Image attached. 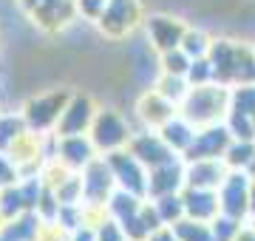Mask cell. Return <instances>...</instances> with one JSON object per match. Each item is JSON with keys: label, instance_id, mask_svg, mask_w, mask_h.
<instances>
[{"label": "cell", "instance_id": "obj_17", "mask_svg": "<svg viewBox=\"0 0 255 241\" xmlns=\"http://www.w3.org/2000/svg\"><path fill=\"white\" fill-rule=\"evenodd\" d=\"M170 230L176 233L179 241H216L210 222H196V219H187V216H184L182 222L170 224Z\"/></svg>", "mask_w": 255, "mask_h": 241}, {"label": "cell", "instance_id": "obj_24", "mask_svg": "<svg viewBox=\"0 0 255 241\" xmlns=\"http://www.w3.org/2000/svg\"><path fill=\"white\" fill-rule=\"evenodd\" d=\"M71 122H68V125H65V128L71 130V133H77V130H80V125H85V122L91 120V105H88V102L82 100V102H77V108H71Z\"/></svg>", "mask_w": 255, "mask_h": 241}, {"label": "cell", "instance_id": "obj_10", "mask_svg": "<svg viewBox=\"0 0 255 241\" xmlns=\"http://www.w3.org/2000/svg\"><path fill=\"white\" fill-rule=\"evenodd\" d=\"M184 202V216L196 222H213L221 213L219 204V190H201V187H184L182 190Z\"/></svg>", "mask_w": 255, "mask_h": 241}, {"label": "cell", "instance_id": "obj_21", "mask_svg": "<svg viewBox=\"0 0 255 241\" xmlns=\"http://www.w3.org/2000/svg\"><path fill=\"white\" fill-rule=\"evenodd\" d=\"M241 224L244 222H238V219H233V216L219 213L213 222H210V227H213V239L216 241H233V236L241 230Z\"/></svg>", "mask_w": 255, "mask_h": 241}, {"label": "cell", "instance_id": "obj_23", "mask_svg": "<svg viewBox=\"0 0 255 241\" xmlns=\"http://www.w3.org/2000/svg\"><path fill=\"white\" fill-rule=\"evenodd\" d=\"M162 63H164V74L187 77V68H190V57L184 54L182 48H173V51H164V54H162Z\"/></svg>", "mask_w": 255, "mask_h": 241}, {"label": "cell", "instance_id": "obj_28", "mask_svg": "<svg viewBox=\"0 0 255 241\" xmlns=\"http://www.w3.org/2000/svg\"><path fill=\"white\" fill-rule=\"evenodd\" d=\"M244 173H247L250 179H255V153H253V159H250V165L244 167Z\"/></svg>", "mask_w": 255, "mask_h": 241}, {"label": "cell", "instance_id": "obj_2", "mask_svg": "<svg viewBox=\"0 0 255 241\" xmlns=\"http://www.w3.org/2000/svg\"><path fill=\"white\" fill-rule=\"evenodd\" d=\"M227 108H230V88L221 83L190 85L184 100L179 102V114L193 128H207V125L224 122Z\"/></svg>", "mask_w": 255, "mask_h": 241}, {"label": "cell", "instance_id": "obj_22", "mask_svg": "<svg viewBox=\"0 0 255 241\" xmlns=\"http://www.w3.org/2000/svg\"><path fill=\"white\" fill-rule=\"evenodd\" d=\"M187 83H190V85L216 83V80H213V65H210V57H196V60H190V68H187Z\"/></svg>", "mask_w": 255, "mask_h": 241}, {"label": "cell", "instance_id": "obj_12", "mask_svg": "<svg viewBox=\"0 0 255 241\" xmlns=\"http://www.w3.org/2000/svg\"><path fill=\"white\" fill-rule=\"evenodd\" d=\"M94 142L102 150L114 153V150H122L130 142V133H128V128L122 125L117 114H102L100 120L94 122Z\"/></svg>", "mask_w": 255, "mask_h": 241}, {"label": "cell", "instance_id": "obj_15", "mask_svg": "<svg viewBox=\"0 0 255 241\" xmlns=\"http://www.w3.org/2000/svg\"><path fill=\"white\" fill-rule=\"evenodd\" d=\"M159 136H162V139L167 142V148L173 150V153L184 156V150L190 148L193 136H196V128H193L190 122L184 120L182 114H176L173 120L164 122L162 128H159Z\"/></svg>", "mask_w": 255, "mask_h": 241}, {"label": "cell", "instance_id": "obj_18", "mask_svg": "<svg viewBox=\"0 0 255 241\" xmlns=\"http://www.w3.org/2000/svg\"><path fill=\"white\" fill-rule=\"evenodd\" d=\"M255 153V142L253 139H233L230 142L227 153H224V165L230 170H244L250 165V159Z\"/></svg>", "mask_w": 255, "mask_h": 241}, {"label": "cell", "instance_id": "obj_14", "mask_svg": "<svg viewBox=\"0 0 255 241\" xmlns=\"http://www.w3.org/2000/svg\"><path fill=\"white\" fill-rule=\"evenodd\" d=\"M139 114H142L145 125H150L153 130H159L164 122H170L176 114H179V105H173L167 97H162L159 91H153L139 102Z\"/></svg>", "mask_w": 255, "mask_h": 241}, {"label": "cell", "instance_id": "obj_13", "mask_svg": "<svg viewBox=\"0 0 255 241\" xmlns=\"http://www.w3.org/2000/svg\"><path fill=\"white\" fill-rule=\"evenodd\" d=\"M187 28L179 23V20L173 17H150V23H147V34H150V40H153V46L159 48V51H173V48L182 46V37Z\"/></svg>", "mask_w": 255, "mask_h": 241}, {"label": "cell", "instance_id": "obj_6", "mask_svg": "<svg viewBox=\"0 0 255 241\" xmlns=\"http://www.w3.org/2000/svg\"><path fill=\"white\" fill-rule=\"evenodd\" d=\"M111 165V173L114 179L119 182V187L125 193H133V196H147V167L139 162L133 153H125V150H114L108 159Z\"/></svg>", "mask_w": 255, "mask_h": 241}, {"label": "cell", "instance_id": "obj_1", "mask_svg": "<svg viewBox=\"0 0 255 241\" xmlns=\"http://www.w3.org/2000/svg\"><path fill=\"white\" fill-rule=\"evenodd\" d=\"M207 57L216 83L227 85V88L255 83V48L236 43V40H216Z\"/></svg>", "mask_w": 255, "mask_h": 241}, {"label": "cell", "instance_id": "obj_8", "mask_svg": "<svg viewBox=\"0 0 255 241\" xmlns=\"http://www.w3.org/2000/svg\"><path fill=\"white\" fill-rule=\"evenodd\" d=\"M230 167L224 159H196L184 162V187H201V190H219Z\"/></svg>", "mask_w": 255, "mask_h": 241}, {"label": "cell", "instance_id": "obj_25", "mask_svg": "<svg viewBox=\"0 0 255 241\" xmlns=\"http://www.w3.org/2000/svg\"><path fill=\"white\" fill-rule=\"evenodd\" d=\"M147 241H179V239H176V233L170 230V227H159V230H156Z\"/></svg>", "mask_w": 255, "mask_h": 241}, {"label": "cell", "instance_id": "obj_19", "mask_svg": "<svg viewBox=\"0 0 255 241\" xmlns=\"http://www.w3.org/2000/svg\"><path fill=\"white\" fill-rule=\"evenodd\" d=\"M210 46H213V40H210L204 31H193V28H187L179 48H182L190 60H196V57H207L210 54Z\"/></svg>", "mask_w": 255, "mask_h": 241}, {"label": "cell", "instance_id": "obj_3", "mask_svg": "<svg viewBox=\"0 0 255 241\" xmlns=\"http://www.w3.org/2000/svg\"><path fill=\"white\" fill-rule=\"evenodd\" d=\"M224 125L233 133V139L255 142V83L230 88V108Z\"/></svg>", "mask_w": 255, "mask_h": 241}, {"label": "cell", "instance_id": "obj_5", "mask_svg": "<svg viewBox=\"0 0 255 241\" xmlns=\"http://www.w3.org/2000/svg\"><path fill=\"white\" fill-rule=\"evenodd\" d=\"M230 142H233V133L227 130L224 122L219 125H207V128H196V136H193L190 148L184 150V162H196V159H224Z\"/></svg>", "mask_w": 255, "mask_h": 241}, {"label": "cell", "instance_id": "obj_9", "mask_svg": "<svg viewBox=\"0 0 255 241\" xmlns=\"http://www.w3.org/2000/svg\"><path fill=\"white\" fill-rule=\"evenodd\" d=\"M100 20H102V28L114 37L128 34L139 23V3L136 0H108Z\"/></svg>", "mask_w": 255, "mask_h": 241}, {"label": "cell", "instance_id": "obj_4", "mask_svg": "<svg viewBox=\"0 0 255 241\" xmlns=\"http://www.w3.org/2000/svg\"><path fill=\"white\" fill-rule=\"evenodd\" d=\"M250 182L253 179L244 170H227L224 182L219 185V204L224 216H233L238 222L250 219Z\"/></svg>", "mask_w": 255, "mask_h": 241}, {"label": "cell", "instance_id": "obj_16", "mask_svg": "<svg viewBox=\"0 0 255 241\" xmlns=\"http://www.w3.org/2000/svg\"><path fill=\"white\" fill-rule=\"evenodd\" d=\"M153 207H156V216H159L162 227H170V224H176V222H182V219H184L182 193L159 196V199H153Z\"/></svg>", "mask_w": 255, "mask_h": 241}, {"label": "cell", "instance_id": "obj_11", "mask_svg": "<svg viewBox=\"0 0 255 241\" xmlns=\"http://www.w3.org/2000/svg\"><path fill=\"white\" fill-rule=\"evenodd\" d=\"M130 153H133V156H136L147 170L156 167V165H162V162H167V159L179 156V153H173V150L167 148V142L159 136V130H156V133L133 136V139H130Z\"/></svg>", "mask_w": 255, "mask_h": 241}, {"label": "cell", "instance_id": "obj_20", "mask_svg": "<svg viewBox=\"0 0 255 241\" xmlns=\"http://www.w3.org/2000/svg\"><path fill=\"white\" fill-rule=\"evenodd\" d=\"M187 88H190V83H187V77L164 74V77H162V83H159V88H156V91L162 94V97H167V100L173 102V105H179V102L184 100V94H187Z\"/></svg>", "mask_w": 255, "mask_h": 241}, {"label": "cell", "instance_id": "obj_29", "mask_svg": "<svg viewBox=\"0 0 255 241\" xmlns=\"http://www.w3.org/2000/svg\"><path fill=\"white\" fill-rule=\"evenodd\" d=\"M247 224H250V227H253V230H255V213L250 216V219H247Z\"/></svg>", "mask_w": 255, "mask_h": 241}, {"label": "cell", "instance_id": "obj_7", "mask_svg": "<svg viewBox=\"0 0 255 241\" xmlns=\"http://www.w3.org/2000/svg\"><path fill=\"white\" fill-rule=\"evenodd\" d=\"M184 190V159L173 156L147 170V196L159 199L167 193H182Z\"/></svg>", "mask_w": 255, "mask_h": 241}, {"label": "cell", "instance_id": "obj_26", "mask_svg": "<svg viewBox=\"0 0 255 241\" xmlns=\"http://www.w3.org/2000/svg\"><path fill=\"white\" fill-rule=\"evenodd\" d=\"M233 241H255V230L244 222V224H241V230H238L236 236H233Z\"/></svg>", "mask_w": 255, "mask_h": 241}, {"label": "cell", "instance_id": "obj_27", "mask_svg": "<svg viewBox=\"0 0 255 241\" xmlns=\"http://www.w3.org/2000/svg\"><path fill=\"white\" fill-rule=\"evenodd\" d=\"M255 213V179L250 182V216Z\"/></svg>", "mask_w": 255, "mask_h": 241}]
</instances>
